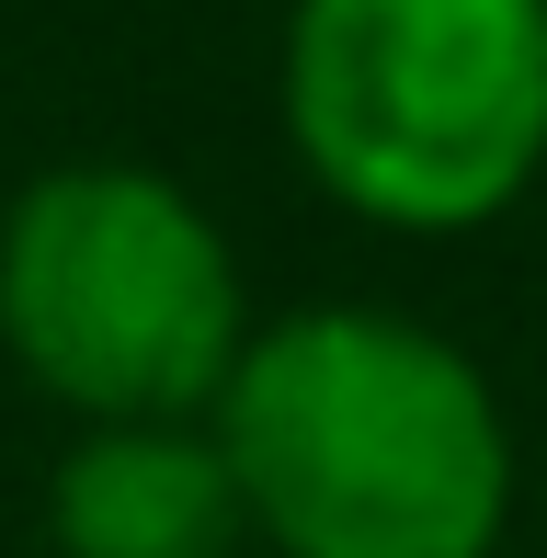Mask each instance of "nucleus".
<instances>
[{
    "instance_id": "20e7f679",
    "label": "nucleus",
    "mask_w": 547,
    "mask_h": 558,
    "mask_svg": "<svg viewBox=\"0 0 547 558\" xmlns=\"http://www.w3.org/2000/svg\"><path fill=\"white\" fill-rule=\"evenodd\" d=\"M58 558H240L252 513L217 456V422H92L46 478Z\"/></svg>"
},
{
    "instance_id": "f257e3e1",
    "label": "nucleus",
    "mask_w": 547,
    "mask_h": 558,
    "mask_svg": "<svg viewBox=\"0 0 547 558\" xmlns=\"http://www.w3.org/2000/svg\"><path fill=\"white\" fill-rule=\"evenodd\" d=\"M217 456L274 558H490L513 524V434L490 376L388 308H296L252 331Z\"/></svg>"
},
{
    "instance_id": "f03ea898",
    "label": "nucleus",
    "mask_w": 547,
    "mask_h": 558,
    "mask_svg": "<svg viewBox=\"0 0 547 558\" xmlns=\"http://www.w3.org/2000/svg\"><path fill=\"white\" fill-rule=\"evenodd\" d=\"M296 160L377 228H479L547 160V0H296Z\"/></svg>"
},
{
    "instance_id": "7ed1b4c3",
    "label": "nucleus",
    "mask_w": 547,
    "mask_h": 558,
    "mask_svg": "<svg viewBox=\"0 0 547 558\" xmlns=\"http://www.w3.org/2000/svg\"><path fill=\"white\" fill-rule=\"evenodd\" d=\"M0 342L58 411L194 422L229 399L252 308L217 217L126 160H69L0 217Z\"/></svg>"
}]
</instances>
